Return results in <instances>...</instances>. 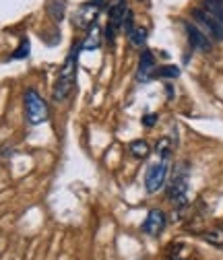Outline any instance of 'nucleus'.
<instances>
[{"instance_id": "39448f33", "label": "nucleus", "mask_w": 223, "mask_h": 260, "mask_svg": "<svg viewBox=\"0 0 223 260\" xmlns=\"http://www.w3.org/2000/svg\"><path fill=\"white\" fill-rule=\"evenodd\" d=\"M168 159H162V161H157V164H153L149 170H147V176H145V190L149 194H155L164 188L166 180H168Z\"/></svg>"}, {"instance_id": "1a4fd4ad", "label": "nucleus", "mask_w": 223, "mask_h": 260, "mask_svg": "<svg viewBox=\"0 0 223 260\" xmlns=\"http://www.w3.org/2000/svg\"><path fill=\"white\" fill-rule=\"evenodd\" d=\"M153 69H155V56H153L149 50H145V52L141 54V58H139V73H137L139 81H147V79H151Z\"/></svg>"}, {"instance_id": "423d86ee", "label": "nucleus", "mask_w": 223, "mask_h": 260, "mask_svg": "<svg viewBox=\"0 0 223 260\" xmlns=\"http://www.w3.org/2000/svg\"><path fill=\"white\" fill-rule=\"evenodd\" d=\"M100 9H102V0H89V3L81 5L77 11V27L81 29H89L91 25L98 23L100 17Z\"/></svg>"}, {"instance_id": "f8f14e48", "label": "nucleus", "mask_w": 223, "mask_h": 260, "mask_svg": "<svg viewBox=\"0 0 223 260\" xmlns=\"http://www.w3.org/2000/svg\"><path fill=\"white\" fill-rule=\"evenodd\" d=\"M129 38H131L133 46H143L147 42V29L145 27H133L129 31Z\"/></svg>"}, {"instance_id": "f03ea898", "label": "nucleus", "mask_w": 223, "mask_h": 260, "mask_svg": "<svg viewBox=\"0 0 223 260\" xmlns=\"http://www.w3.org/2000/svg\"><path fill=\"white\" fill-rule=\"evenodd\" d=\"M23 106H25V116L29 124H44L48 120V106L42 100V95L36 89H27L23 95Z\"/></svg>"}, {"instance_id": "6e6552de", "label": "nucleus", "mask_w": 223, "mask_h": 260, "mask_svg": "<svg viewBox=\"0 0 223 260\" xmlns=\"http://www.w3.org/2000/svg\"><path fill=\"white\" fill-rule=\"evenodd\" d=\"M164 227H166V213L159 209L149 211V215L143 221V232L147 236H159L164 232Z\"/></svg>"}, {"instance_id": "ddd939ff", "label": "nucleus", "mask_w": 223, "mask_h": 260, "mask_svg": "<svg viewBox=\"0 0 223 260\" xmlns=\"http://www.w3.org/2000/svg\"><path fill=\"white\" fill-rule=\"evenodd\" d=\"M203 240L211 246H219L223 248V230H211V232H205L203 234Z\"/></svg>"}, {"instance_id": "f257e3e1", "label": "nucleus", "mask_w": 223, "mask_h": 260, "mask_svg": "<svg viewBox=\"0 0 223 260\" xmlns=\"http://www.w3.org/2000/svg\"><path fill=\"white\" fill-rule=\"evenodd\" d=\"M75 83H77V50H73L65 62V67H62L60 75H58V81L54 85V91H52V97L54 102L62 104L69 100V95L73 93L75 89Z\"/></svg>"}, {"instance_id": "f3484780", "label": "nucleus", "mask_w": 223, "mask_h": 260, "mask_svg": "<svg viewBox=\"0 0 223 260\" xmlns=\"http://www.w3.org/2000/svg\"><path fill=\"white\" fill-rule=\"evenodd\" d=\"M155 118H157L155 114H151V116H145V120H143V124H145V126H153V124H155Z\"/></svg>"}, {"instance_id": "0eeeda50", "label": "nucleus", "mask_w": 223, "mask_h": 260, "mask_svg": "<svg viewBox=\"0 0 223 260\" xmlns=\"http://www.w3.org/2000/svg\"><path fill=\"white\" fill-rule=\"evenodd\" d=\"M184 29H186V36H188V42L195 50L199 52H211L213 48V40L205 34V31L195 25V23H184Z\"/></svg>"}, {"instance_id": "dca6fc26", "label": "nucleus", "mask_w": 223, "mask_h": 260, "mask_svg": "<svg viewBox=\"0 0 223 260\" xmlns=\"http://www.w3.org/2000/svg\"><path fill=\"white\" fill-rule=\"evenodd\" d=\"M27 52H29V42H27V40H23V44H21V48L17 50L15 58H23V56H27Z\"/></svg>"}, {"instance_id": "7ed1b4c3", "label": "nucleus", "mask_w": 223, "mask_h": 260, "mask_svg": "<svg viewBox=\"0 0 223 260\" xmlns=\"http://www.w3.org/2000/svg\"><path fill=\"white\" fill-rule=\"evenodd\" d=\"M193 19L197 21V25L205 31V34L215 40V42H223V19L211 11H207L205 7L195 9L193 11Z\"/></svg>"}, {"instance_id": "9b49d317", "label": "nucleus", "mask_w": 223, "mask_h": 260, "mask_svg": "<svg viewBox=\"0 0 223 260\" xmlns=\"http://www.w3.org/2000/svg\"><path fill=\"white\" fill-rule=\"evenodd\" d=\"M129 149H131V155L137 157V159H145L151 153V147H149L147 141H133Z\"/></svg>"}, {"instance_id": "20e7f679", "label": "nucleus", "mask_w": 223, "mask_h": 260, "mask_svg": "<svg viewBox=\"0 0 223 260\" xmlns=\"http://www.w3.org/2000/svg\"><path fill=\"white\" fill-rule=\"evenodd\" d=\"M168 197L174 205H184L188 199V170L184 166H180L168 186Z\"/></svg>"}, {"instance_id": "2eb2a0df", "label": "nucleus", "mask_w": 223, "mask_h": 260, "mask_svg": "<svg viewBox=\"0 0 223 260\" xmlns=\"http://www.w3.org/2000/svg\"><path fill=\"white\" fill-rule=\"evenodd\" d=\"M157 75L159 77H178L180 71H178V67H164L162 71H157Z\"/></svg>"}, {"instance_id": "4468645a", "label": "nucleus", "mask_w": 223, "mask_h": 260, "mask_svg": "<svg viewBox=\"0 0 223 260\" xmlns=\"http://www.w3.org/2000/svg\"><path fill=\"white\" fill-rule=\"evenodd\" d=\"M155 151H157V155L162 157V159H168L170 157V153H172V143H170V139H162L157 145H155Z\"/></svg>"}, {"instance_id": "9d476101", "label": "nucleus", "mask_w": 223, "mask_h": 260, "mask_svg": "<svg viewBox=\"0 0 223 260\" xmlns=\"http://www.w3.org/2000/svg\"><path fill=\"white\" fill-rule=\"evenodd\" d=\"M100 46H102V29L98 27V23H95V25L89 27L87 38H85V42L81 44V48H83V50H98Z\"/></svg>"}]
</instances>
